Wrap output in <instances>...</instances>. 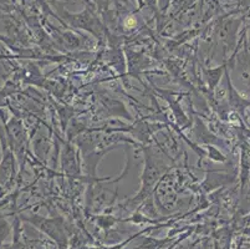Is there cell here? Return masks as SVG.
<instances>
[{"instance_id":"6da1fadb","label":"cell","mask_w":250,"mask_h":249,"mask_svg":"<svg viewBox=\"0 0 250 249\" xmlns=\"http://www.w3.org/2000/svg\"><path fill=\"white\" fill-rule=\"evenodd\" d=\"M60 14L76 13L83 9V0H47Z\"/></svg>"}]
</instances>
